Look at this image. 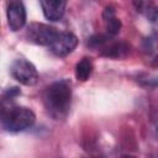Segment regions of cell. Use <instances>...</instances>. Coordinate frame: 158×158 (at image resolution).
<instances>
[{"instance_id": "11", "label": "cell", "mask_w": 158, "mask_h": 158, "mask_svg": "<svg viewBox=\"0 0 158 158\" xmlns=\"http://www.w3.org/2000/svg\"><path fill=\"white\" fill-rule=\"evenodd\" d=\"M143 48L147 52H153L158 48V36L157 35H151L143 41Z\"/></svg>"}, {"instance_id": "2", "label": "cell", "mask_w": 158, "mask_h": 158, "mask_svg": "<svg viewBox=\"0 0 158 158\" xmlns=\"http://www.w3.org/2000/svg\"><path fill=\"white\" fill-rule=\"evenodd\" d=\"M35 114L22 106L5 109L1 116V126L9 132H20L30 128L35 123Z\"/></svg>"}, {"instance_id": "12", "label": "cell", "mask_w": 158, "mask_h": 158, "mask_svg": "<svg viewBox=\"0 0 158 158\" xmlns=\"http://www.w3.org/2000/svg\"><path fill=\"white\" fill-rule=\"evenodd\" d=\"M109 36L107 35H95L89 40V46L98 48V47H102L106 42H107Z\"/></svg>"}, {"instance_id": "10", "label": "cell", "mask_w": 158, "mask_h": 158, "mask_svg": "<svg viewBox=\"0 0 158 158\" xmlns=\"http://www.w3.org/2000/svg\"><path fill=\"white\" fill-rule=\"evenodd\" d=\"M91 72H93V63L89 58L80 59L75 65V77L80 81H85L86 79H89Z\"/></svg>"}, {"instance_id": "8", "label": "cell", "mask_w": 158, "mask_h": 158, "mask_svg": "<svg viewBox=\"0 0 158 158\" xmlns=\"http://www.w3.org/2000/svg\"><path fill=\"white\" fill-rule=\"evenodd\" d=\"M102 19L105 21V28L107 36H115L120 32L121 28V21L115 16V10L112 6H107L104 10Z\"/></svg>"}, {"instance_id": "3", "label": "cell", "mask_w": 158, "mask_h": 158, "mask_svg": "<svg viewBox=\"0 0 158 158\" xmlns=\"http://www.w3.org/2000/svg\"><path fill=\"white\" fill-rule=\"evenodd\" d=\"M10 73L14 77V79H16L19 83L23 84V85H35L38 80V73L37 69L35 68V65L23 59H16L12 62L11 67H10Z\"/></svg>"}, {"instance_id": "9", "label": "cell", "mask_w": 158, "mask_h": 158, "mask_svg": "<svg viewBox=\"0 0 158 158\" xmlns=\"http://www.w3.org/2000/svg\"><path fill=\"white\" fill-rule=\"evenodd\" d=\"M130 51V46L126 42H115L102 48V56L109 58H123Z\"/></svg>"}, {"instance_id": "5", "label": "cell", "mask_w": 158, "mask_h": 158, "mask_svg": "<svg viewBox=\"0 0 158 158\" xmlns=\"http://www.w3.org/2000/svg\"><path fill=\"white\" fill-rule=\"evenodd\" d=\"M78 44V38L70 32H58L52 43L48 46L51 52L58 57H65L74 51Z\"/></svg>"}, {"instance_id": "13", "label": "cell", "mask_w": 158, "mask_h": 158, "mask_svg": "<svg viewBox=\"0 0 158 158\" xmlns=\"http://www.w3.org/2000/svg\"><path fill=\"white\" fill-rule=\"evenodd\" d=\"M17 95H20V90L17 88H9L4 93V99H14Z\"/></svg>"}, {"instance_id": "1", "label": "cell", "mask_w": 158, "mask_h": 158, "mask_svg": "<svg viewBox=\"0 0 158 158\" xmlns=\"http://www.w3.org/2000/svg\"><path fill=\"white\" fill-rule=\"evenodd\" d=\"M72 89L68 80H59L49 85L44 93L43 100L47 111L54 118L64 117L70 107Z\"/></svg>"}, {"instance_id": "7", "label": "cell", "mask_w": 158, "mask_h": 158, "mask_svg": "<svg viewBox=\"0 0 158 158\" xmlns=\"http://www.w3.org/2000/svg\"><path fill=\"white\" fill-rule=\"evenodd\" d=\"M42 11L49 21H58L65 10V1H59V0H42L41 2Z\"/></svg>"}, {"instance_id": "14", "label": "cell", "mask_w": 158, "mask_h": 158, "mask_svg": "<svg viewBox=\"0 0 158 158\" xmlns=\"http://www.w3.org/2000/svg\"><path fill=\"white\" fill-rule=\"evenodd\" d=\"M122 158H133V157H122Z\"/></svg>"}, {"instance_id": "4", "label": "cell", "mask_w": 158, "mask_h": 158, "mask_svg": "<svg viewBox=\"0 0 158 158\" xmlns=\"http://www.w3.org/2000/svg\"><path fill=\"white\" fill-rule=\"evenodd\" d=\"M57 33L58 32L52 26H48L44 23H38V22L31 23L27 28L28 40L31 42H33L36 44H41V46H49L52 43V41L54 40V37L57 36Z\"/></svg>"}, {"instance_id": "6", "label": "cell", "mask_w": 158, "mask_h": 158, "mask_svg": "<svg viewBox=\"0 0 158 158\" xmlns=\"http://www.w3.org/2000/svg\"><path fill=\"white\" fill-rule=\"evenodd\" d=\"M6 16H7V25L11 31H19L20 28H22L26 21V10L23 4L16 0L10 1L7 4Z\"/></svg>"}]
</instances>
